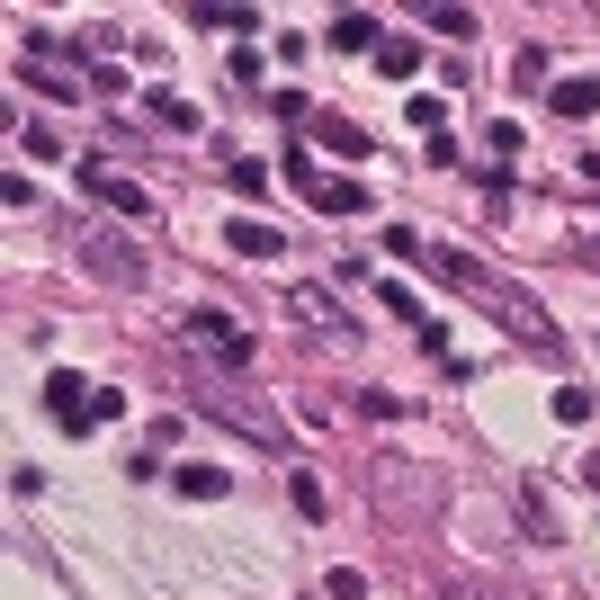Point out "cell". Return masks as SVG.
Instances as JSON below:
<instances>
[{"mask_svg":"<svg viewBox=\"0 0 600 600\" xmlns=\"http://www.w3.org/2000/svg\"><path fill=\"white\" fill-rule=\"evenodd\" d=\"M179 331H188V341L207 350V359H225V368H251V331H242L233 314H216V305H207V314H188Z\"/></svg>","mask_w":600,"mask_h":600,"instance_id":"obj_1","label":"cell"},{"mask_svg":"<svg viewBox=\"0 0 600 600\" xmlns=\"http://www.w3.org/2000/svg\"><path fill=\"white\" fill-rule=\"evenodd\" d=\"M117 413H126V394H117V385H99V394H90V413L73 422V439H90V430H99V422H117Z\"/></svg>","mask_w":600,"mask_h":600,"instance_id":"obj_11","label":"cell"},{"mask_svg":"<svg viewBox=\"0 0 600 600\" xmlns=\"http://www.w3.org/2000/svg\"><path fill=\"white\" fill-rule=\"evenodd\" d=\"M484 144H493V171H511V153H520V126H511V117H493V126H484Z\"/></svg>","mask_w":600,"mask_h":600,"instance_id":"obj_14","label":"cell"},{"mask_svg":"<svg viewBox=\"0 0 600 600\" xmlns=\"http://www.w3.org/2000/svg\"><path fill=\"white\" fill-rule=\"evenodd\" d=\"M296 314H314V323H323V331H350V323H341V305H331V296H323V287H296Z\"/></svg>","mask_w":600,"mask_h":600,"instance_id":"obj_13","label":"cell"},{"mask_svg":"<svg viewBox=\"0 0 600 600\" xmlns=\"http://www.w3.org/2000/svg\"><path fill=\"white\" fill-rule=\"evenodd\" d=\"M188 28H233V36H251L260 19H251V10H216V0H197V10H188Z\"/></svg>","mask_w":600,"mask_h":600,"instance_id":"obj_10","label":"cell"},{"mask_svg":"<svg viewBox=\"0 0 600 600\" xmlns=\"http://www.w3.org/2000/svg\"><path fill=\"white\" fill-rule=\"evenodd\" d=\"M144 108H153V117H162V126H171V135H197V108H179V99H171V90H153V99H144Z\"/></svg>","mask_w":600,"mask_h":600,"instance_id":"obj_12","label":"cell"},{"mask_svg":"<svg viewBox=\"0 0 600 600\" xmlns=\"http://www.w3.org/2000/svg\"><path fill=\"white\" fill-rule=\"evenodd\" d=\"M90 394H99V385H90V377H73V368H54V377H45V413H54V422H63V430H73V422H81V413H90Z\"/></svg>","mask_w":600,"mask_h":600,"instance_id":"obj_3","label":"cell"},{"mask_svg":"<svg viewBox=\"0 0 600 600\" xmlns=\"http://www.w3.org/2000/svg\"><path fill=\"white\" fill-rule=\"evenodd\" d=\"M377 73H385V81H413V73H422V45H413V36L377 45Z\"/></svg>","mask_w":600,"mask_h":600,"instance_id":"obj_7","label":"cell"},{"mask_svg":"<svg viewBox=\"0 0 600 600\" xmlns=\"http://www.w3.org/2000/svg\"><path fill=\"white\" fill-rule=\"evenodd\" d=\"M323 45H341V54H377V19H368V10H341V19L323 28Z\"/></svg>","mask_w":600,"mask_h":600,"instance_id":"obj_4","label":"cell"},{"mask_svg":"<svg viewBox=\"0 0 600 600\" xmlns=\"http://www.w3.org/2000/svg\"><path fill=\"white\" fill-rule=\"evenodd\" d=\"M314 207H323V216H359V207H368V188H359V179H323V188H314Z\"/></svg>","mask_w":600,"mask_h":600,"instance_id":"obj_8","label":"cell"},{"mask_svg":"<svg viewBox=\"0 0 600 600\" xmlns=\"http://www.w3.org/2000/svg\"><path fill=\"white\" fill-rule=\"evenodd\" d=\"M225 251H242V260H270V251H287V242H279L270 225H251V216H242V225L225 233Z\"/></svg>","mask_w":600,"mask_h":600,"instance_id":"obj_6","label":"cell"},{"mask_svg":"<svg viewBox=\"0 0 600 600\" xmlns=\"http://www.w3.org/2000/svg\"><path fill=\"white\" fill-rule=\"evenodd\" d=\"M179 493H197V502H225V493H233V476H225V466H179Z\"/></svg>","mask_w":600,"mask_h":600,"instance_id":"obj_9","label":"cell"},{"mask_svg":"<svg viewBox=\"0 0 600 600\" xmlns=\"http://www.w3.org/2000/svg\"><path fill=\"white\" fill-rule=\"evenodd\" d=\"M404 117H413V126H422V135H439V126H448V99H439V90H422V99H413V108H404Z\"/></svg>","mask_w":600,"mask_h":600,"instance_id":"obj_16","label":"cell"},{"mask_svg":"<svg viewBox=\"0 0 600 600\" xmlns=\"http://www.w3.org/2000/svg\"><path fill=\"white\" fill-rule=\"evenodd\" d=\"M81 188L99 197V207H117V216H144V188L126 179V171H108V153H90V162H81Z\"/></svg>","mask_w":600,"mask_h":600,"instance_id":"obj_2","label":"cell"},{"mask_svg":"<svg viewBox=\"0 0 600 600\" xmlns=\"http://www.w3.org/2000/svg\"><path fill=\"white\" fill-rule=\"evenodd\" d=\"M556 422H565V430L591 422V394H582V385H556Z\"/></svg>","mask_w":600,"mask_h":600,"instance_id":"obj_15","label":"cell"},{"mask_svg":"<svg viewBox=\"0 0 600 600\" xmlns=\"http://www.w3.org/2000/svg\"><path fill=\"white\" fill-rule=\"evenodd\" d=\"M323 144H331V153H368V135H359L350 117H323Z\"/></svg>","mask_w":600,"mask_h":600,"instance_id":"obj_17","label":"cell"},{"mask_svg":"<svg viewBox=\"0 0 600 600\" xmlns=\"http://www.w3.org/2000/svg\"><path fill=\"white\" fill-rule=\"evenodd\" d=\"M547 108L582 126V117H600V81H556V90H547Z\"/></svg>","mask_w":600,"mask_h":600,"instance_id":"obj_5","label":"cell"},{"mask_svg":"<svg viewBox=\"0 0 600 600\" xmlns=\"http://www.w3.org/2000/svg\"><path fill=\"white\" fill-rule=\"evenodd\" d=\"M430 28H439V36H457V45H466V36H476V10H430Z\"/></svg>","mask_w":600,"mask_h":600,"instance_id":"obj_18","label":"cell"}]
</instances>
